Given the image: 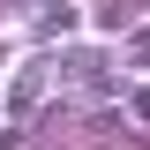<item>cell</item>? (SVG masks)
Listing matches in <instances>:
<instances>
[{"mask_svg":"<svg viewBox=\"0 0 150 150\" xmlns=\"http://www.w3.org/2000/svg\"><path fill=\"white\" fill-rule=\"evenodd\" d=\"M83 30V8L75 0H30V38L38 45H60V38Z\"/></svg>","mask_w":150,"mask_h":150,"instance_id":"1","label":"cell"},{"mask_svg":"<svg viewBox=\"0 0 150 150\" xmlns=\"http://www.w3.org/2000/svg\"><path fill=\"white\" fill-rule=\"evenodd\" d=\"M128 60H150V23H135V38H128Z\"/></svg>","mask_w":150,"mask_h":150,"instance_id":"4","label":"cell"},{"mask_svg":"<svg viewBox=\"0 0 150 150\" xmlns=\"http://www.w3.org/2000/svg\"><path fill=\"white\" fill-rule=\"evenodd\" d=\"M53 75H60V68H53V60H45V53H30V60H23V68H15V75H8V112H30V105H38V98L53 90Z\"/></svg>","mask_w":150,"mask_h":150,"instance_id":"2","label":"cell"},{"mask_svg":"<svg viewBox=\"0 0 150 150\" xmlns=\"http://www.w3.org/2000/svg\"><path fill=\"white\" fill-rule=\"evenodd\" d=\"M128 120H143V128H150V83H135V90H128Z\"/></svg>","mask_w":150,"mask_h":150,"instance_id":"3","label":"cell"}]
</instances>
